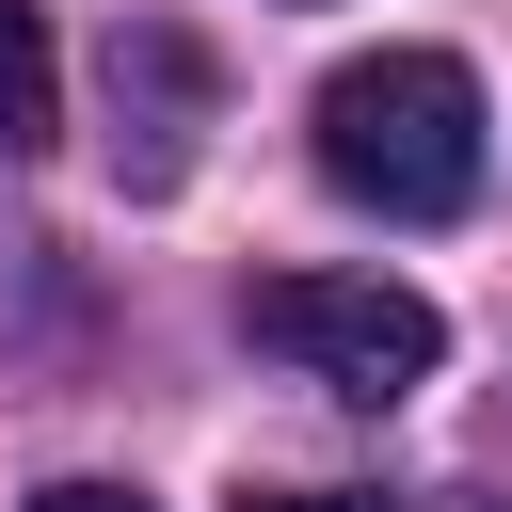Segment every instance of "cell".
Listing matches in <instances>:
<instances>
[{
	"label": "cell",
	"mask_w": 512,
	"mask_h": 512,
	"mask_svg": "<svg viewBox=\"0 0 512 512\" xmlns=\"http://www.w3.org/2000/svg\"><path fill=\"white\" fill-rule=\"evenodd\" d=\"M32 144H64V48L32 0H0V160H32Z\"/></svg>",
	"instance_id": "cell-3"
},
{
	"label": "cell",
	"mask_w": 512,
	"mask_h": 512,
	"mask_svg": "<svg viewBox=\"0 0 512 512\" xmlns=\"http://www.w3.org/2000/svg\"><path fill=\"white\" fill-rule=\"evenodd\" d=\"M240 512H400V496H352L336 480V496H240Z\"/></svg>",
	"instance_id": "cell-5"
},
{
	"label": "cell",
	"mask_w": 512,
	"mask_h": 512,
	"mask_svg": "<svg viewBox=\"0 0 512 512\" xmlns=\"http://www.w3.org/2000/svg\"><path fill=\"white\" fill-rule=\"evenodd\" d=\"M304 128H320V176H336L352 208H384V224H448V208L480 192V80H464L448 48H368V64H336Z\"/></svg>",
	"instance_id": "cell-1"
},
{
	"label": "cell",
	"mask_w": 512,
	"mask_h": 512,
	"mask_svg": "<svg viewBox=\"0 0 512 512\" xmlns=\"http://www.w3.org/2000/svg\"><path fill=\"white\" fill-rule=\"evenodd\" d=\"M240 320H256L288 368H320L336 400H416L432 352H448V320H432L416 288H384V272H256Z\"/></svg>",
	"instance_id": "cell-2"
},
{
	"label": "cell",
	"mask_w": 512,
	"mask_h": 512,
	"mask_svg": "<svg viewBox=\"0 0 512 512\" xmlns=\"http://www.w3.org/2000/svg\"><path fill=\"white\" fill-rule=\"evenodd\" d=\"M32 512H160V496H128V480H48Z\"/></svg>",
	"instance_id": "cell-4"
}]
</instances>
